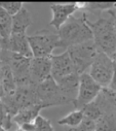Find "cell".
Masks as SVG:
<instances>
[{
  "instance_id": "obj_19",
  "label": "cell",
  "mask_w": 116,
  "mask_h": 131,
  "mask_svg": "<svg viewBox=\"0 0 116 131\" xmlns=\"http://www.w3.org/2000/svg\"><path fill=\"white\" fill-rule=\"evenodd\" d=\"M79 10L90 13H107L116 9V2H77Z\"/></svg>"
},
{
  "instance_id": "obj_23",
  "label": "cell",
  "mask_w": 116,
  "mask_h": 131,
  "mask_svg": "<svg viewBox=\"0 0 116 131\" xmlns=\"http://www.w3.org/2000/svg\"><path fill=\"white\" fill-rule=\"evenodd\" d=\"M13 117L8 114L4 105L0 101V126H2L6 130H10L13 126Z\"/></svg>"
},
{
  "instance_id": "obj_29",
  "label": "cell",
  "mask_w": 116,
  "mask_h": 131,
  "mask_svg": "<svg viewBox=\"0 0 116 131\" xmlns=\"http://www.w3.org/2000/svg\"><path fill=\"white\" fill-rule=\"evenodd\" d=\"M110 57L112 58V60H113V61H114V63L116 64V52H115V53H114L112 56H110Z\"/></svg>"
},
{
  "instance_id": "obj_13",
  "label": "cell",
  "mask_w": 116,
  "mask_h": 131,
  "mask_svg": "<svg viewBox=\"0 0 116 131\" xmlns=\"http://www.w3.org/2000/svg\"><path fill=\"white\" fill-rule=\"evenodd\" d=\"M1 45L3 50H7L28 58H33V54L31 51V47H30V43H29L27 34L12 33L8 40L6 41L1 40Z\"/></svg>"
},
{
  "instance_id": "obj_11",
  "label": "cell",
  "mask_w": 116,
  "mask_h": 131,
  "mask_svg": "<svg viewBox=\"0 0 116 131\" xmlns=\"http://www.w3.org/2000/svg\"><path fill=\"white\" fill-rule=\"evenodd\" d=\"M49 8L52 13V18L49 22V25L56 30H59L72 17L73 14L79 10L77 2L53 3L49 5Z\"/></svg>"
},
{
  "instance_id": "obj_4",
  "label": "cell",
  "mask_w": 116,
  "mask_h": 131,
  "mask_svg": "<svg viewBox=\"0 0 116 131\" xmlns=\"http://www.w3.org/2000/svg\"><path fill=\"white\" fill-rule=\"evenodd\" d=\"M66 51L69 53L75 66L76 72L79 75L85 73L86 70L91 68L92 64L101 53L94 40H89L83 43L70 47Z\"/></svg>"
},
{
  "instance_id": "obj_10",
  "label": "cell",
  "mask_w": 116,
  "mask_h": 131,
  "mask_svg": "<svg viewBox=\"0 0 116 131\" xmlns=\"http://www.w3.org/2000/svg\"><path fill=\"white\" fill-rule=\"evenodd\" d=\"M50 61L51 77L54 81H57L73 73H77L73 61L67 51L59 55H52L50 57Z\"/></svg>"
},
{
  "instance_id": "obj_9",
  "label": "cell",
  "mask_w": 116,
  "mask_h": 131,
  "mask_svg": "<svg viewBox=\"0 0 116 131\" xmlns=\"http://www.w3.org/2000/svg\"><path fill=\"white\" fill-rule=\"evenodd\" d=\"M115 65L112 58L104 53H100L90 68V75L102 87L107 88L113 78Z\"/></svg>"
},
{
  "instance_id": "obj_8",
  "label": "cell",
  "mask_w": 116,
  "mask_h": 131,
  "mask_svg": "<svg viewBox=\"0 0 116 131\" xmlns=\"http://www.w3.org/2000/svg\"><path fill=\"white\" fill-rule=\"evenodd\" d=\"M102 89L103 88L90 75L89 72L82 73L79 78L78 94L76 99L73 101L75 110H82L85 105L94 101Z\"/></svg>"
},
{
  "instance_id": "obj_1",
  "label": "cell",
  "mask_w": 116,
  "mask_h": 131,
  "mask_svg": "<svg viewBox=\"0 0 116 131\" xmlns=\"http://www.w3.org/2000/svg\"><path fill=\"white\" fill-rule=\"evenodd\" d=\"M114 10L107 12L96 21L89 19L88 24L93 32V40L101 53L112 56L116 52V28L114 22Z\"/></svg>"
},
{
  "instance_id": "obj_32",
  "label": "cell",
  "mask_w": 116,
  "mask_h": 131,
  "mask_svg": "<svg viewBox=\"0 0 116 131\" xmlns=\"http://www.w3.org/2000/svg\"><path fill=\"white\" fill-rule=\"evenodd\" d=\"M114 22H115V28H116V16H115V10H114Z\"/></svg>"
},
{
  "instance_id": "obj_35",
  "label": "cell",
  "mask_w": 116,
  "mask_h": 131,
  "mask_svg": "<svg viewBox=\"0 0 116 131\" xmlns=\"http://www.w3.org/2000/svg\"><path fill=\"white\" fill-rule=\"evenodd\" d=\"M96 131H97V130H96Z\"/></svg>"
},
{
  "instance_id": "obj_20",
  "label": "cell",
  "mask_w": 116,
  "mask_h": 131,
  "mask_svg": "<svg viewBox=\"0 0 116 131\" xmlns=\"http://www.w3.org/2000/svg\"><path fill=\"white\" fill-rule=\"evenodd\" d=\"M12 33V16L0 8V38L3 41L9 39Z\"/></svg>"
},
{
  "instance_id": "obj_31",
  "label": "cell",
  "mask_w": 116,
  "mask_h": 131,
  "mask_svg": "<svg viewBox=\"0 0 116 131\" xmlns=\"http://www.w3.org/2000/svg\"><path fill=\"white\" fill-rule=\"evenodd\" d=\"M0 131H8V130H6L5 128H3L2 126H0Z\"/></svg>"
},
{
  "instance_id": "obj_2",
  "label": "cell",
  "mask_w": 116,
  "mask_h": 131,
  "mask_svg": "<svg viewBox=\"0 0 116 131\" xmlns=\"http://www.w3.org/2000/svg\"><path fill=\"white\" fill-rule=\"evenodd\" d=\"M88 21V14L82 13L80 17L72 16L59 30H56L60 38V48L69 49L70 47L93 40V32Z\"/></svg>"
},
{
  "instance_id": "obj_5",
  "label": "cell",
  "mask_w": 116,
  "mask_h": 131,
  "mask_svg": "<svg viewBox=\"0 0 116 131\" xmlns=\"http://www.w3.org/2000/svg\"><path fill=\"white\" fill-rule=\"evenodd\" d=\"M0 61L6 62L13 73L17 87L31 86L30 78V62L31 58H28L16 53H12L7 50L2 49V53L0 56ZM33 86V85H32Z\"/></svg>"
},
{
  "instance_id": "obj_27",
  "label": "cell",
  "mask_w": 116,
  "mask_h": 131,
  "mask_svg": "<svg viewBox=\"0 0 116 131\" xmlns=\"http://www.w3.org/2000/svg\"><path fill=\"white\" fill-rule=\"evenodd\" d=\"M19 129H20L21 131H35V125H34V122L23 124L22 126L19 127Z\"/></svg>"
},
{
  "instance_id": "obj_16",
  "label": "cell",
  "mask_w": 116,
  "mask_h": 131,
  "mask_svg": "<svg viewBox=\"0 0 116 131\" xmlns=\"http://www.w3.org/2000/svg\"><path fill=\"white\" fill-rule=\"evenodd\" d=\"M44 108H46V106L44 104H41V103L27 106V107L21 110L13 117V123L16 125H18L19 127L22 126L23 124H26V123H32L39 116L40 112Z\"/></svg>"
},
{
  "instance_id": "obj_14",
  "label": "cell",
  "mask_w": 116,
  "mask_h": 131,
  "mask_svg": "<svg viewBox=\"0 0 116 131\" xmlns=\"http://www.w3.org/2000/svg\"><path fill=\"white\" fill-rule=\"evenodd\" d=\"M79 78L80 75L78 73H73L55 81L69 103H73L77 97L79 89Z\"/></svg>"
},
{
  "instance_id": "obj_25",
  "label": "cell",
  "mask_w": 116,
  "mask_h": 131,
  "mask_svg": "<svg viewBox=\"0 0 116 131\" xmlns=\"http://www.w3.org/2000/svg\"><path fill=\"white\" fill-rule=\"evenodd\" d=\"M96 130H97V122L84 117L83 121L78 126L69 128L67 131H96Z\"/></svg>"
},
{
  "instance_id": "obj_21",
  "label": "cell",
  "mask_w": 116,
  "mask_h": 131,
  "mask_svg": "<svg viewBox=\"0 0 116 131\" xmlns=\"http://www.w3.org/2000/svg\"><path fill=\"white\" fill-rule=\"evenodd\" d=\"M83 119H84L83 112L81 110H75L70 114H68L67 116L60 119L57 121V124L62 126H68L69 128H73L78 126L83 121Z\"/></svg>"
},
{
  "instance_id": "obj_28",
  "label": "cell",
  "mask_w": 116,
  "mask_h": 131,
  "mask_svg": "<svg viewBox=\"0 0 116 131\" xmlns=\"http://www.w3.org/2000/svg\"><path fill=\"white\" fill-rule=\"evenodd\" d=\"M114 65H115L114 74H113V78H112V80H111L110 85H109L107 88H109V89H111V90H113V91H116V64L114 63Z\"/></svg>"
},
{
  "instance_id": "obj_34",
  "label": "cell",
  "mask_w": 116,
  "mask_h": 131,
  "mask_svg": "<svg viewBox=\"0 0 116 131\" xmlns=\"http://www.w3.org/2000/svg\"><path fill=\"white\" fill-rule=\"evenodd\" d=\"M115 16H116V9H115Z\"/></svg>"
},
{
  "instance_id": "obj_18",
  "label": "cell",
  "mask_w": 116,
  "mask_h": 131,
  "mask_svg": "<svg viewBox=\"0 0 116 131\" xmlns=\"http://www.w3.org/2000/svg\"><path fill=\"white\" fill-rule=\"evenodd\" d=\"M1 66V89H2V96L8 95L17 90V84L11 71L10 66L3 61H0ZM1 96V97H2Z\"/></svg>"
},
{
  "instance_id": "obj_17",
  "label": "cell",
  "mask_w": 116,
  "mask_h": 131,
  "mask_svg": "<svg viewBox=\"0 0 116 131\" xmlns=\"http://www.w3.org/2000/svg\"><path fill=\"white\" fill-rule=\"evenodd\" d=\"M32 23L33 19L31 14L26 7H23L21 12L12 17V33L27 34V30Z\"/></svg>"
},
{
  "instance_id": "obj_30",
  "label": "cell",
  "mask_w": 116,
  "mask_h": 131,
  "mask_svg": "<svg viewBox=\"0 0 116 131\" xmlns=\"http://www.w3.org/2000/svg\"><path fill=\"white\" fill-rule=\"evenodd\" d=\"M2 53V45H1V38H0V56H1Z\"/></svg>"
},
{
  "instance_id": "obj_7",
  "label": "cell",
  "mask_w": 116,
  "mask_h": 131,
  "mask_svg": "<svg viewBox=\"0 0 116 131\" xmlns=\"http://www.w3.org/2000/svg\"><path fill=\"white\" fill-rule=\"evenodd\" d=\"M36 94L40 103L44 104L46 107L61 106L69 103L52 77H49L47 80L36 86Z\"/></svg>"
},
{
  "instance_id": "obj_12",
  "label": "cell",
  "mask_w": 116,
  "mask_h": 131,
  "mask_svg": "<svg viewBox=\"0 0 116 131\" xmlns=\"http://www.w3.org/2000/svg\"><path fill=\"white\" fill-rule=\"evenodd\" d=\"M51 77V61L50 58H31L30 62V78L33 86H38Z\"/></svg>"
},
{
  "instance_id": "obj_26",
  "label": "cell",
  "mask_w": 116,
  "mask_h": 131,
  "mask_svg": "<svg viewBox=\"0 0 116 131\" xmlns=\"http://www.w3.org/2000/svg\"><path fill=\"white\" fill-rule=\"evenodd\" d=\"M34 125H35V131H54L51 121L40 115L34 121Z\"/></svg>"
},
{
  "instance_id": "obj_6",
  "label": "cell",
  "mask_w": 116,
  "mask_h": 131,
  "mask_svg": "<svg viewBox=\"0 0 116 131\" xmlns=\"http://www.w3.org/2000/svg\"><path fill=\"white\" fill-rule=\"evenodd\" d=\"M33 57L50 58L54 49L60 48V38L57 32L50 30L37 31L35 34L28 36Z\"/></svg>"
},
{
  "instance_id": "obj_24",
  "label": "cell",
  "mask_w": 116,
  "mask_h": 131,
  "mask_svg": "<svg viewBox=\"0 0 116 131\" xmlns=\"http://www.w3.org/2000/svg\"><path fill=\"white\" fill-rule=\"evenodd\" d=\"M24 7V3L22 1H14V2H0V8L4 9L10 16L17 15L19 12L22 10Z\"/></svg>"
},
{
  "instance_id": "obj_3",
  "label": "cell",
  "mask_w": 116,
  "mask_h": 131,
  "mask_svg": "<svg viewBox=\"0 0 116 131\" xmlns=\"http://www.w3.org/2000/svg\"><path fill=\"white\" fill-rule=\"evenodd\" d=\"M0 101L4 105L8 114L12 117H14L21 110L27 106L40 103L36 94V86L32 85L17 87V90L14 92L2 96L0 98Z\"/></svg>"
},
{
  "instance_id": "obj_15",
  "label": "cell",
  "mask_w": 116,
  "mask_h": 131,
  "mask_svg": "<svg viewBox=\"0 0 116 131\" xmlns=\"http://www.w3.org/2000/svg\"><path fill=\"white\" fill-rule=\"evenodd\" d=\"M95 101L100 106L103 116L116 113V91L109 88H103Z\"/></svg>"
},
{
  "instance_id": "obj_33",
  "label": "cell",
  "mask_w": 116,
  "mask_h": 131,
  "mask_svg": "<svg viewBox=\"0 0 116 131\" xmlns=\"http://www.w3.org/2000/svg\"><path fill=\"white\" fill-rule=\"evenodd\" d=\"M16 131H21V130H20V129H18V130H16Z\"/></svg>"
},
{
  "instance_id": "obj_22",
  "label": "cell",
  "mask_w": 116,
  "mask_h": 131,
  "mask_svg": "<svg viewBox=\"0 0 116 131\" xmlns=\"http://www.w3.org/2000/svg\"><path fill=\"white\" fill-rule=\"evenodd\" d=\"M97 131H116V113L104 115L98 120Z\"/></svg>"
}]
</instances>
